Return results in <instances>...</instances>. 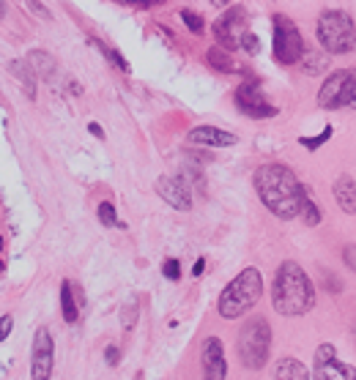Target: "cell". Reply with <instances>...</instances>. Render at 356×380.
<instances>
[{"label": "cell", "instance_id": "484cf974", "mask_svg": "<svg viewBox=\"0 0 356 380\" xmlns=\"http://www.w3.org/2000/svg\"><path fill=\"white\" fill-rule=\"evenodd\" d=\"M241 47H244L249 55H258V52H261V38H258V33L247 31V33H244V38H241Z\"/></svg>", "mask_w": 356, "mask_h": 380}, {"label": "cell", "instance_id": "1f68e13d", "mask_svg": "<svg viewBox=\"0 0 356 380\" xmlns=\"http://www.w3.org/2000/svg\"><path fill=\"white\" fill-rule=\"evenodd\" d=\"M9 331H11V315H3V329H0V334H3V339L9 337Z\"/></svg>", "mask_w": 356, "mask_h": 380}, {"label": "cell", "instance_id": "4dcf8cb0", "mask_svg": "<svg viewBox=\"0 0 356 380\" xmlns=\"http://www.w3.org/2000/svg\"><path fill=\"white\" fill-rule=\"evenodd\" d=\"M88 132L90 134H93V137H105V129H102V126H99V123H88Z\"/></svg>", "mask_w": 356, "mask_h": 380}, {"label": "cell", "instance_id": "f546056e", "mask_svg": "<svg viewBox=\"0 0 356 380\" xmlns=\"http://www.w3.org/2000/svg\"><path fill=\"white\" fill-rule=\"evenodd\" d=\"M28 9H31V11H36V14H38V17H50V11H47V9H44V6H41V3H38V0H28Z\"/></svg>", "mask_w": 356, "mask_h": 380}, {"label": "cell", "instance_id": "2e32d148", "mask_svg": "<svg viewBox=\"0 0 356 380\" xmlns=\"http://www.w3.org/2000/svg\"><path fill=\"white\" fill-rule=\"evenodd\" d=\"M274 378L277 380H310V372L299 359H280L274 366Z\"/></svg>", "mask_w": 356, "mask_h": 380}, {"label": "cell", "instance_id": "e0dca14e", "mask_svg": "<svg viewBox=\"0 0 356 380\" xmlns=\"http://www.w3.org/2000/svg\"><path fill=\"white\" fill-rule=\"evenodd\" d=\"M206 60H209V66H214V69L222 71V74L239 71V63L233 60L231 50H225V47H211V50L206 52Z\"/></svg>", "mask_w": 356, "mask_h": 380}, {"label": "cell", "instance_id": "ffe728a7", "mask_svg": "<svg viewBox=\"0 0 356 380\" xmlns=\"http://www.w3.org/2000/svg\"><path fill=\"white\" fill-rule=\"evenodd\" d=\"M28 63H31V69L38 71L41 77H53V58L50 55H44V52H31L28 55Z\"/></svg>", "mask_w": 356, "mask_h": 380}, {"label": "cell", "instance_id": "e575fe53", "mask_svg": "<svg viewBox=\"0 0 356 380\" xmlns=\"http://www.w3.org/2000/svg\"><path fill=\"white\" fill-rule=\"evenodd\" d=\"M214 6H231V0H211Z\"/></svg>", "mask_w": 356, "mask_h": 380}, {"label": "cell", "instance_id": "8fae6325", "mask_svg": "<svg viewBox=\"0 0 356 380\" xmlns=\"http://www.w3.org/2000/svg\"><path fill=\"white\" fill-rule=\"evenodd\" d=\"M55 361V345L47 329H38L33 337V353H31V378L50 380Z\"/></svg>", "mask_w": 356, "mask_h": 380}, {"label": "cell", "instance_id": "836d02e7", "mask_svg": "<svg viewBox=\"0 0 356 380\" xmlns=\"http://www.w3.org/2000/svg\"><path fill=\"white\" fill-rule=\"evenodd\" d=\"M115 3H129V6H142L145 9V0H115Z\"/></svg>", "mask_w": 356, "mask_h": 380}, {"label": "cell", "instance_id": "52a82bcc", "mask_svg": "<svg viewBox=\"0 0 356 380\" xmlns=\"http://www.w3.org/2000/svg\"><path fill=\"white\" fill-rule=\"evenodd\" d=\"M320 110H356V69L332 71L318 90Z\"/></svg>", "mask_w": 356, "mask_h": 380}, {"label": "cell", "instance_id": "9a60e30c", "mask_svg": "<svg viewBox=\"0 0 356 380\" xmlns=\"http://www.w3.org/2000/svg\"><path fill=\"white\" fill-rule=\"evenodd\" d=\"M332 194L337 200V206L345 211V213H356V178L351 175H340L332 186Z\"/></svg>", "mask_w": 356, "mask_h": 380}, {"label": "cell", "instance_id": "7c38bea8", "mask_svg": "<svg viewBox=\"0 0 356 380\" xmlns=\"http://www.w3.org/2000/svg\"><path fill=\"white\" fill-rule=\"evenodd\" d=\"M157 194L167 206H173L176 211H189L192 208V194L184 178L178 175H159L157 178Z\"/></svg>", "mask_w": 356, "mask_h": 380}, {"label": "cell", "instance_id": "603a6c76", "mask_svg": "<svg viewBox=\"0 0 356 380\" xmlns=\"http://www.w3.org/2000/svg\"><path fill=\"white\" fill-rule=\"evenodd\" d=\"M99 50L105 52V58L115 66V69H121V71H129V63H126V58L121 55V52H115V50H110V47H105V41H93Z\"/></svg>", "mask_w": 356, "mask_h": 380}, {"label": "cell", "instance_id": "ba28073f", "mask_svg": "<svg viewBox=\"0 0 356 380\" xmlns=\"http://www.w3.org/2000/svg\"><path fill=\"white\" fill-rule=\"evenodd\" d=\"M247 33V11L241 6H231L228 11H222L219 19L214 22V38L219 47L236 50L241 47V38Z\"/></svg>", "mask_w": 356, "mask_h": 380}, {"label": "cell", "instance_id": "d6a6232c", "mask_svg": "<svg viewBox=\"0 0 356 380\" xmlns=\"http://www.w3.org/2000/svg\"><path fill=\"white\" fill-rule=\"evenodd\" d=\"M203 268H206V260L200 258V260L195 263V268H192V274H195V277H200V274H203Z\"/></svg>", "mask_w": 356, "mask_h": 380}, {"label": "cell", "instance_id": "3957f363", "mask_svg": "<svg viewBox=\"0 0 356 380\" xmlns=\"http://www.w3.org/2000/svg\"><path fill=\"white\" fill-rule=\"evenodd\" d=\"M261 293H263V277L258 268H244L239 277L233 279L231 285L219 293V301H216V310L225 320H236L241 315H247L258 301H261Z\"/></svg>", "mask_w": 356, "mask_h": 380}, {"label": "cell", "instance_id": "ac0fdd59", "mask_svg": "<svg viewBox=\"0 0 356 380\" xmlns=\"http://www.w3.org/2000/svg\"><path fill=\"white\" fill-rule=\"evenodd\" d=\"M61 310H63V320H66V323H77L80 310H77V301H74V287H71V282H63V285H61Z\"/></svg>", "mask_w": 356, "mask_h": 380}, {"label": "cell", "instance_id": "d590c367", "mask_svg": "<svg viewBox=\"0 0 356 380\" xmlns=\"http://www.w3.org/2000/svg\"><path fill=\"white\" fill-rule=\"evenodd\" d=\"M157 3H164V0H145V6H157Z\"/></svg>", "mask_w": 356, "mask_h": 380}, {"label": "cell", "instance_id": "44dd1931", "mask_svg": "<svg viewBox=\"0 0 356 380\" xmlns=\"http://www.w3.org/2000/svg\"><path fill=\"white\" fill-rule=\"evenodd\" d=\"M96 213H99V222H102V225L105 227H124V222H118V213H115V206H112V203H99V211H96Z\"/></svg>", "mask_w": 356, "mask_h": 380}, {"label": "cell", "instance_id": "6da1fadb", "mask_svg": "<svg viewBox=\"0 0 356 380\" xmlns=\"http://www.w3.org/2000/svg\"><path fill=\"white\" fill-rule=\"evenodd\" d=\"M255 191L261 197V203L280 219H296L302 216L304 203H307V189L296 178V173L285 164H261L255 170Z\"/></svg>", "mask_w": 356, "mask_h": 380}, {"label": "cell", "instance_id": "4316f807", "mask_svg": "<svg viewBox=\"0 0 356 380\" xmlns=\"http://www.w3.org/2000/svg\"><path fill=\"white\" fill-rule=\"evenodd\" d=\"M162 274H164V277L167 279H173V282H176L178 277H181V265H178V260H164V263H162Z\"/></svg>", "mask_w": 356, "mask_h": 380}, {"label": "cell", "instance_id": "9c48e42d", "mask_svg": "<svg viewBox=\"0 0 356 380\" xmlns=\"http://www.w3.org/2000/svg\"><path fill=\"white\" fill-rule=\"evenodd\" d=\"M233 102H236L241 115L255 118V121H263V118H274L277 115V107L266 102V96H263V90H261L258 83H241V85L236 88V93H233Z\"/></svg>", "mask_w": 356, "mask_h": 380}, {"label": "cell", "instance_id": "30bf717a", "mask_svg": "<svg viewBox=\"0 0 356 380\" xmlns=\"http://www.w3.org/2000/svg\"><path fill=\"white\" fill-rule=\"evenodd\" d=\"M315 380H356V369L351 364L340 361L335 345H320L315 350Z\"/></svg>", "mask_w": 356, "mask_h": 380}, {"label": "cell", "instance_id": "d4e9b609", "mask_svg": "<svg viewBox=\"0 0 356 380\" xmlns=\"http://www.w3.org/2000/svg\"><path fill=\"white\" fill-rule=\"evenodd\" d=\"M329 137H332V126H326L320 137H302V139H299V142H302L304 148H310V151H315V148H320V145H323V142H326V139H329Z\"/></svg>", "mask_w": 356, "mask_h": 380}, {"label": "cell", "instance_id": "7a4b0ae2", "mask_svg": "<svg viewBox=\"0 0 356 380\" xmlns=\"http://www.w3.org/2000/svg\"><path fill=\"white\" fill-rule=\"evenodd\" d=\"M271 307L285 317H299L315 307V287L299 263L285 260L280 265L271 287Z\"/></svg>", "mask_w": 356, "mask_h": 380}, {"label": "cell", "instance_id": "8992f818", "mask_svg": "<svg viewBox=\"0 0 356 380\" xmlns=\"http://www.w3.org/2000/svg\"><path fill=\"white\" fill-rule=\"evenodd\" d=\"M271 52L280 66H296L304 58V38L296 22L285 14H274L271 19Z\"/></svg>", "mask_w": 356, "mask_h": 380}, {"label": "cell", "instance_id": "4fadbf2b", "mask_svg": "<svg viewBox=\"0 0 356 380\" xmlns=\"http://www.w3.org/2000/svg\"><path fill=\"white\" fill-rule=\"evenodd\" d=\"M200 364H203V378L206 380H225L228 375V361H225V347L216 337H209L200 350Z\"/></svg>", "mask_w": 356, "mask_h": 380}, {"label": "cell", "instance_id": "277c9868", "mask_svg": "<svg viewBox=\"0 0 356 380\" xmlns=\"http://www.w3.org/2000/svg\"><path fill=\"white\" fill-rule=\"evenodd\" d=\"M315 36H318V44L326 52H332V55H345V52L354 50V44H356L354 19L348 17L345 11L329 9V11H323L318 17Z\"/></svg>", "mask_w": 356, "mask_h": 380}, {"label": "cell", "instance_id": "83f0119b", "mask_svg": "<svg viewBox=\"0 0 356 380\" xmlns=\"http://www.w3.org/2000/svg\"><path fill=\"white\" fill-rule=\"evenodd\" d=\"M105 359H107V364H110V366H115V364H118V359H121V353H118V347H115V345H107V350H105Z\"/></svg>", "mask_w": 356, "mask_h": 380}, {"label": "cell", "instance_id": "cb8c5ba5", "mask_svg": "<svg viewBox=\"0 0 356 380\" xmlns=\"http://www.w3.org/2000/svg\"><path fill=\"white\" fill-rule=\"evenodd\" d=\"M302 219L307 222L310 227H315L320 222V208L313 203V197H307V203H304V211H302Z\"/></svg>", "mask_w": 356, "mask_h": 380}, {"label": "cell", "instance_id": "d6986e66", "mask_svg": "<svg viewBox=\"0 0 356 380\" xmlns=\"http://www.w3.org/2000/svg\"><path fill=\"white\" fill-rule=\"evenodd\" d=\"M9 71H11L19 83H22L25 93H28V99H36V77H33L36 71L31 69V66H25V63H19V60L9 63Z\"/></svg>", "mask_w": 356, "mask_h": 380}, {"label": "cell", "instance_id": "7402d4cb", "mask_svg": "<svg viewBox=\"0 0 356 380\" xmlns=\"http://www.w3.org/2000/svg\"><path fill=\"white\" fill-rule=\"evenodd\" d=\"M181 19H184V25H187L192 33H203V31H206V25H203L206 19L200 17L197 11H192V9H184V11H181Z\"/></svg>", "mask_w": 356, "mask_h": 380}, {"label": "cell", "instance_id": "5b68a950", "mask_svg": "<svg viewBox=\"0 0 356 380\" xmlns=\"http://www.w3.org/2000/svg\"><path fill=\"white\" fill-rule=\"evenodd\" d=\"M271 356V329L266 317L255 315L239 331V359L247 369H263Z\"/></svg>", "mask_w": 356, "mask_h": 380}, {"label": "cell", "instance_id": "5bb4252c", "mask_svg": "<svg viewBox=\"0 0 356 380\" xmlns=\"http://www.w3.org/2000/svg\"><path fill=\"white\" fill-rule=\"evenodd\" d=\"M187 139L192 145H209V148H231L236 145V134L225 132V129H216V126H195Z\"/></svg>", "mask_w": 356, "mask_h": 380}, {"label": "cell", "instance_id": "f1b7e54d", "mask_svg": "<svg viewBox=\"0 0 356 380\" xmlns=\"http://www.w3.org/2000/svg\"><path fill=\"white\" fill-rule=\"evenodd\" d=\"M345 263H348V268L351 271H356V246L351 243V246H345Z\"/></svg>", "mask_w": 356, "mask_h": 380}]
</instances>
